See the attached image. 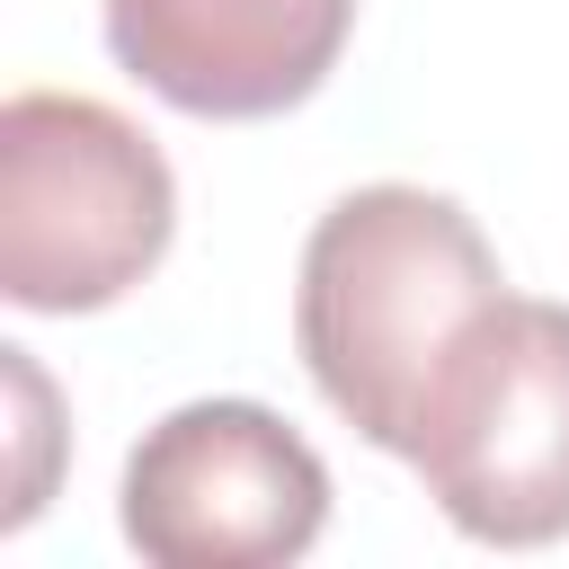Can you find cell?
<instances>
[{
	"label": "cell",
	"mask_w": 569,
	"mask_h": 569,
	"mask_svg": "<svg viewBox=\"0 0 569 569\" xmlns=\"http://www.w3.org/2000/svg\"><path fill=\"white\" fill-rule=\"evenodd\" d=\"M507 293L480 222L436 187H356L338 196L293 276V347L320 400L382 453H409L418 400L453 338Z\"/></svg>",
	"instance_id": "obj_1"
},
{
	"label": "cell",
	"mask_w": 569,
	"mask_h": 569,
	"mask_svg": "<svg viewBox=\"0 0 569 569\" xmlns=\"http://www.w3.org/2000/svg\"><path fill=\"white\" fill-rule=\"evenodd\" d=\"M178 231L160 142L80 89H18L0 107V293L18 311L124 302Z\"/></svg>",
	"instance_id": "obj_2"
},
{
	"label": "cell",
	"mask_w": 569,
	"mask_h": 569,
	"mask_svg": "<svg viewBox=\"0 0 569 569\" xmlns=\"http://www.w3.org/2000/svg\"><path fill=\"white\" fill-rule=\"evenodd\" d=\"M453 533L533 551L569 533V302L498 293L436 365L409 453Z\"/></svg>",
	"instance_id": "obj_3"
},
{
	"label": "cell",
	"mask_w": 569,
	"mask_h": 569,
	"mask_svg": "<svg viewBox=\"0 0 569 569\" xmlns=\"http://www.w3.org/2000/svg\"><path fill=\"white\" fill-rule=\"evenodd\" d=\"M329 525V462L267 400H187L124 453V542L160 569H276Z\"/></svg>",
	"instance_id": "obj_4"
},
{
	"label": "cell",
	"mask_w": 569,
	"mask_h": 569,
	"mask_svg": "<svg viewBox=\"0 0 569 569\" xmlns=\"http://www.w3.org/2000/svg\"><path fill=\"white\" fill-rule=\"evenodd\" d=\"M356 36V0H107V53L178 116L258 124L302 107Z\"/></svg>",
	"instance_id": "obj_5"
}]
</instances>
